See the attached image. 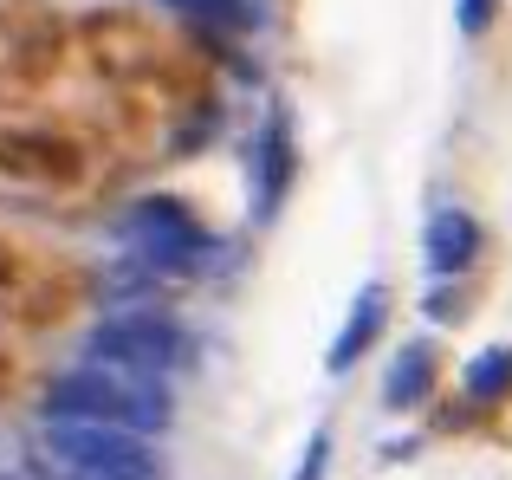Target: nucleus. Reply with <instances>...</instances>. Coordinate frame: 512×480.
Wrapping results in <instances>:
<instances>
[{
  "mask_svg": "<svg viewBox=\"0 0 512 480\" xmlns=\"http://www.w3.org/2000/svg\"><path fill=\"white\" fill-rule=\"evenodd\" d=\"M376 331H383V292L370 286L357 305H350V325L338 331V344H331V370H350V364H357V357H363V344H370Z\"/></svg>",
  "mask_w": 512,
  "mask_h": 480,
  "instance_id": "nucleus-1",
  "label": "nucleus"
},
{
  "mask_svg": "<svg viewBox=\"0 0 512 480\" xmlns=\"http://www.w3.org/2000/svg\"><path fill=\"white\" fill-rule=\"evenodd\" d=\"M474 247H480L474 221L467 215H441L435 234H428V266H435V273H461V266L474 260Z\"/></svg>",
  "mask_w": 512,
  "mask_h": 480,
  "instance_id": "nucleus-2",
  "label": "nucleus"
},
{
  "mask_svg": "<svg viewBox=\"0 0 512 480\" xmlns=\"http://www.w3.org/2000/svg\"><path fill=\"white\" fill-rule=\"evenodd\" d=\"M506 390H512V351L493 344V351L474 357V370H467V396H474V403H500Z\"/></svg>",
  "mask_w": 512,
  "mask_h": 480,
  "instance_id": "nucleus-3",
  "label": "nucleus"
},
{
  "mask_svg": "<svg viewBox=\"0 0 512 480\" xmlns=\"http://www.w3.org/2000/svg\"><path fill=\"white\" fill-rule=\"evenodd\" d=\"M325 461H331V435H318V442L305 448V461H299V474H292V480H325Z\"/></svg>",
  "mask_w": 512,
  "mask_h": 480,
  "instance_id": "nucleus-4",
  "label": "nucleus"
}]
</instances>
